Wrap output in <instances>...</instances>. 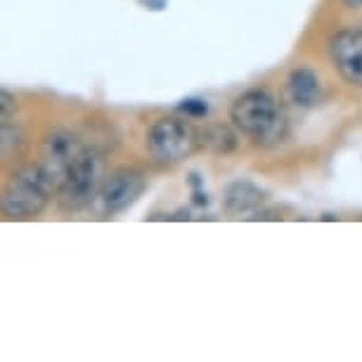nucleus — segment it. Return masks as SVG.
Masks as SVG:
<instances>
[{"instance_id":"16","label":"nucleus","mask_w":362,"mask_h":362,"mask_svg":"<svg viewBox=\"0 0 362 362\" xmlns=\"http://www.w3.org/2000/svg\"><path fill=\"white\" fill-rule=\"evenodd\" d=\"M344 5H348V8H362V0H344Z\"/></svg>"},{"instance_id":"8","label":"nucleus","mask_w":362,"mask_h":362,"mask_svg":"<svg viewBox=\"0 0 362 362\" xmlns=\"http://www.w3.org/2000/svg\"><path fill=\"white\" fill-rule=\"evenodd\" d=\"M286 93L289 100L298 107H315L322 98V81L308 66L293 69L286 78Z\"/></svg>"},{"instance_id":"12","label":"nucleus","mask_w":362,"mask_h":362,"mask_svg":"<svg viewBox=\"0 0 362 362\" xmlns=\"http://www.w3.org/2000/svg\"><path fill=\"white\" fill-rule=\"evenodd\" d=\"M182 114L192 116V119H204V116L209 114V105L204 100H197V98H189V100H182L180 105H177Z\"/></svg>"},{"instance_id":"4","label":"nucleus","mask_w":362,"mask_h":362,"mask_svg":"<svg viewBox=\"0 0 362 362\" xmlns=\"http://www.w3.org/2000/svg\"><path fill=\"white\" fill-rule=\"evenodd\" d=\"M197 147L192 126L180 119H159L147 133V152L161 166H173L187 159Z\"/></svg>"},{"instance_id":"15","label":"nucleus","mask_w":362,"mask_h":362,"mask_svg":"<svg viewBox=\"0 0 362 362\" xmlns=\"http://www.w3.org/2000/svg\"><path fill=\"white\" fill-rule=\"evenodd\" d=\"M194 204H197V206H206V204H209V197L204 194V192H194Z\"/></svg>"},{"instance_id":"11","label":"nucleus","mask_w":362,"mask_h":362,"mask_svg":"<svg viewBox=\"0 0 362 362\" xmlns=\"http://www.w3.org/2000/svg\"><path fill=\"white\" fill-rule=\"evenodd\" d=\"M24 142V135L22 131H19L17 126H10V121H3V131H0V147H3V156L8 159V156L12 154V145H15L17 149L22 147Z\"/></svg>"},{"instance_id":"5","label":"nucleus","mask_w":362,"mask_h":362,"mask_svg":"<svg viewBox=\"0 0 362 362\" xmlns=\"http://www.w3.org/2000/svg\"><path fill=\"white\" fill-rule=\"evenodd\" d=\"M86 147H88V142L76 138V135L69 131H52L45 135L38 163L45 168V173L50 175V180L54 182V189H57L59 180L64 177L71 163L86 152Z\"/></svg>"},{"instance_id":"7","label":"nucleus","mask_w":362,"mask_h":362,"mask_svg":"<svg viewBox=\"0 0 362 362\" xmlns=\"http://www.w3.org/2000/svg\"><path fill=\"white\" fill-rule=\"evenodd\" d=\"M145 189V175L133 168H119L105 177L100 199L107 214H119L128 209Z\"/></svg>"},{"instance_id":"13","label":"nucleus","mask_w":362,"mask_h":362,"mask_svg":"<svg viewBox=\"0 0 362 362\" xmlns=\"http://www.w3.org/2000/svg\"><path fill=\"white\" fill-rule=\"evenodd\" d=\"M17 112V100L12 98L8 90L0 93V119L3 121H10V116Z\"/></svg>"},{"instance_id":"2","label":"nucleus","mask_w":362,"mask_h":362,"mask_svg":"<svg viewBox=\"0 0 362 362\" xmlns=\"http://www.w3.org/2000/svg\"><path fill=\"white\" fill-rule=\"evenodd\" d=\"M102 185H105L102 152L88 145L86 152L71 163L64 177L59 180L54 197H57L59 209L66 211V214H74V211L86 209L95 197H100Z\"/></svg>"},{"instance_id":"6","label":"nucleus","mask_w":362,"mask_h":362,"mask_svg":"<svg viewBox=\"0 0 362 362\" xmlns=\"http://www.w3.org/2000/svg\"><path fill=\"white\" fill-rule=\"evenodd\" d=\"M329 57L346 83L362 88V31L341 29L329 38Z\"/></svg>"},{"instance_id":"14","label":"nucleus","mask_w":362,"mask_h":362,"mask_svg":"<svg viewBox=\"0 0 362 362\" xmlns=\"http://www.w3.org/2000/svg\"><path fill=\"white\" fill-rule=\"evenodd\" d=\"M149 10H163L166 8V0H142Z\"/></svg>"},{"instance_id":"3","label":"nucleus","mask_w":362,"mask_h":362,"mask_svg":"<svg viewBox=\"0 0 362 362\" xmlns=\"http://www.w3.org/2000/svg\"><path fill=\"white\" fill-rule=\"evenodd\" d=\"M54 192V182L40 163L24 166L12 175L3 192V214L12 218H31L38 216L47 206Z\"/></svg>"},{"instance_id":"1","label":"nucleus","mask_w":362,"mask_h":362,"mask_svg":"<svg viewBox=\"0 0 362 362\" xmlns=\"http://www.w3.org/2000/svg\"><path fill=\"white\" fill-rule=\"evenodd\" d=\"M230 116L237 131H242L254 145H277L289 133L284 112L279 109L275 98L265 90H249L239 95L232 105Z\"/></svg>"},{"instance_id":"10","label":"nucleus","mask_w":362,"mask_h":362,"mask_svg":"<svg viewBox=\"0 0 362 362\" xmlns=\"http://www.w3.org/2000/svg\"><path fill=\"white\" fill-rule=\"evenodd\" d=\"M202 142L216 154H230L232 149L237 147V138L232 135L230 128H225V126H209L206 131L202 133Z\"/></svg>"},{"instance_id":"9","label":"nucleus","mask_w":362,"mask_h":362,"mask_svg":"<svg viewBox=\"0 0 362 362\" xmlns=\"http://www.w3.org/2000/svg\"><path fill=\"white\" fill-rule=\"evenodd\" d=\"M265 202V192L249 180H235L225 189V211L232 216L256 211Z\"/></svg>"}]
</instances>
